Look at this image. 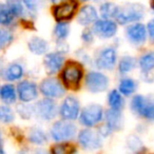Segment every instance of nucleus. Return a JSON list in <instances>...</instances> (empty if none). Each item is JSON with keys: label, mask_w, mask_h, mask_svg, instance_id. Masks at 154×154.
<instances>
[{"label": "nucleus", "mask_w": 154, "mask_h": 154, "mask_svg": "<svg viewBox=\"0 0 154 154\" xmlns=\"http://www.w3.org/2000/svg\"><path fill=\"white\" fill-rule=\"evenodd\" d=\"M82 75H84V69L82 63L74 60H70L66 62L62 70L61 79L63 86L71 90H77L79 87Z\"/></svg>", "instance_id": "nucleus-1"}, {"label": "nucleus", "mask_w": 154, "mask_h": 154, "mask_svg": "<svg viewBox=\"0 0 154 154\" xmlns=\"http://www.w3.org/2000/svg\"><path fill=\"white\" fill-rule=\"evenodd\" d=\"M76 132L77 128L72 122V120L63 119L54 122V125L51 128V131H50V134L55 141L61 143V141L72 139L76 135Z\"/></svg>", "instance_id": "nucleus-2"}, {"label": "nucleus", "mask_w": 154, "mask_h": 154, "mask_svg": "<svg viewBox=\"0 0 154 154\" xmlns=\"http://www.w3.org/2000/svg\"><path fill=\"white\" fill-rule=\"evenodd\" d=\"M131 110L139 117L154 120V99L143 95H135L131 100Z\"/></svg>", "instance_id": "nucleus-3"}, {"label": "nucleus", "mask_w": 154, "mask_h": 154, "mask_svg": "<svg viewBox=\"0 0 154 154\" xmlns=\"http://www.w3.org/2000/svg\"><path fill=\"white\" fill-rule=\"evenodd\" d=\"M143 15H145V9L143 5L138 3H131V5H126L122 9L119 8V11L115 18L119 24H129L139 21L143 18Z\"/></svg>", "instance_id": "nucleus-4"}, {"label": "nucleus", "mask_w": 154, "mask_h": 154, "mask_svg": "<svg viewBox=\"0 0 154 154\" xmlns=\"http://www.w3.org/2000/svg\"><path fill=\"white\" fill-rule=\"evenodd\" d=\"M103 109L100 105L91 103L82 109L79 114V122L87 128L96 126L103 120Z\"/></svg>", "instance_id": "nucleus-5"}, {"label": "nucleus", "mask_w": 154, "mask_h": 154, "mask_svg": "<svg viewBox=\"0 0 154 154\" xmlns=\"http://www.w3.org/2000/svg\"><path fill=\"white\" fill-rule=\"evenodd\" d=\"M78 143L85 150H97L103 147V139L98 131L84 129L78 133Z\"/></svg>", "instance_id": "nucleus-6"}, {"label": "nucleus", "mask_w": 154, "mask_h": 154, "mask_svg": "<svg viewBox=\"0 0 154 154\" xmlns=\"http://www.w3.org/2000/svg\"><path fill=\"white\" fill-rule=\"evenodd\" d=\"M117 60V53L113 47L100 49L95 56V66L100 70H112Z\"/></svg>", "instance_id": "nucleus-7"}, {"label": "nucleus", "mask_w": 154, "mask_h": 154, "mask_svg": "<svg viewBox=\"0 0 154 154\" xmlns=\"http://www.w3.org/2000/svg\"><path fill=\"white\" fill-rule=\"evenodd\" d=\"M86 86L90 92L101 93L109 87V78L103 73L91 71L86 75Z\"/></svg>", "instance_id": "nucleus-8"}, {"label": "nucleus", "mask_w": 154, "mask_h": 154, "mask_svg": "<svg viewBox=\"0 0 154 154\" xmlns=\"http://www.w3.org/2000/svg\"><path fill=\"white\" fill-rule=\"evenodd\" d=\"M39 89H40L41 94L48 98H60L64 94L63 86L55 77H49V78L43 79L39 86Z\"/></svg>", "instance_id": "nucleus-9"}, {"label": "nucleus", "mask_w": 154, "mask_h": 154, "mask_svg": "<svg viewBox=\"0 0 154 154\" xmlns=\"http://www.w3.org/2000/svg\"><path fill=\"white\" fill-rule=\"evenodd\" d=\"M59 115L62 119L66 120H75L79 116L80 105L79 100L73 95H69L62 100L59 108Z\"/></svg>", "instance_id": "nucleus-10"}, {"label": "nucleus", "mask_w": 154, "mask_h": 154, "mask_svg": "<svg viewBox=\"0 0 154 154\" xmlns=\"http://www.w3.org/2000/svg\"><path fill=\"white\" fill-rule=\"evenodd\" d=\"M92 31L94 35L101 39L112 38L117 32V23L111 19H101L93 23Z\"/></svg>", "instance_id": "nucleus-11"}, {"label": "nucleus", "mask_w": 154, "mask_h": 154, "mask_svg": "<svg viewBox=\"0 0 154 154\" xmlns=\"http://www.w3.org/2000/svg\"><path fill=\"white\" fill-rule=\"evenodd\" d=\"M57 105L52 98H45L41 99L37 103V105L35 106V113H37V115L43 120H52L56 117L57 115Z\"/></svg>", "instance_id": "nucleus-12"}, {"label": "nucleus", "mask_w": 154, "mask_h": 154, "mask_svg": "<svg viewBox=\"0 0 154 154\" xmlns=\"http://www.w3.org/2000/svg\"><path fill=\"white\" fill-rule=\"evenodd\" d=\"M127 39L134 45H143L147 39V29L138 22H133L126 29Z\"/></svg>", "instance_id": "nucleus-13"}, {"label": "nucleus", "mask_w": 154, "mask_h": 154, "mask_svg": "<svg viewBox=\"0 0 154 154\" xmlns=\"http://www.w3.org/2000/svg\"><path fill=\"white\" fill-rule=\"evenodd\" d=\"M78 3L76 0H66L64 2L53 8V15L57 21H64L73 17Z\"/></svg>", "instance_id": "nucleus-14"}, {"label": "nucleus", "mask_w": 154, "mask_h": 154, "mask_svg": "<svg viewBox=\"0 0 154 154\" xmlns=\"http://www.w3.org/2000/svg\"><path fill=\"white\" fill-rule=\"evenodd\" d=\"M17 94L22 103H30L38 96L37 86L35 82L30 80H23L17 87Z\"/></svg>", "instance_id": "nucleus-15"}, {"label": "nucleus", "mask_w": 154, "mask_h": 154, "mask_svg": "<svg viewBox=\"0 0 154 154\" xmlns=\"http://www.w3.org/2000/svg\"><path fill=\"white\" fill-rule=\"evenodd\" d=\"M64 62V57L59 52H53L48 53L43 58V66L48 74H54L57 73L62 68Z\"/></svg>", "instance_id": "nucleus-16"}, {"label": "nucleus", "mask_w": 154, "mask_h": 154, "mask_svg": "<svg viewBox=\"0 0 154 154\" xmlns=\"http://www.w3.org/2000/svg\"><path fill=\"white\" fill-rule=\"evenodd\" d=\"M98 19V14L93 5H84L78 12L77 15V21L82 26H89V24L94 23Z\"/></svg>", "instance_id": "nucleus-17"}, {"label": "nucleus", "mask_w": 154, "mask_h": 154, "mask_svg": "<svg viewBox=\"0 0 154 154\" xmlns=\"http://www.w3.org/2000/svg\"><path fill=\"white\" fill-rule=\"evenodd\" d=\"M106 125L112 132L122 130V125H124V118L122 114L119 110L111 109L106 112Z\"/></svg>", "instance_id": "nucleus-18"}, {"label": "nucleus", "mask_w": 154, "mask_h": 154, "mask_svg": "<svg viewBox=\"0 0 154 154\" xmlns=\"http://www.w3.org/2000/svg\"><path fill=\"white\" fill-rule=\"evenodd\" d=\"M28 48L34 55H43L49 50V43L41 37L34 36L29 40Z\"/></svg>", "instance_id": "nucleus-19"}, {"label": "nucleus", "mask_w": 154, "mask_h": 154, "mask_svg": "<svg viewBox=\"0 0 154 154\" xmlns=\"http://www.w3.org/2000/svg\"><path fill=\"white\" fill-rule=\"evenodd\" d=\"M23 66H21L18 62H13L11 63L7 69L5 70V78L7 80H10V82H14V80H18L20 79L22 76H23Z\"/></svg>", "instance_id": "nucleus-20"}, {"label": "nucleus", "mask_w": 154, "mask_h": 154, "mask_svg": "<svg viewBox=\"0 0 154 154\" xmlns=\"http://www.w3.org/2000/svg\"><path fill=\"white\" fill-rule=\"evenodd\" d=\"M137 84L134 79L130 78V77H125L122 79H120L119 84H118V91L120 94L125 95V96H130L136 91Z\"/></svg>", "instance_id": "nucleus-21"}, {"label": "nucleus", "mask_w": 154, "mask_h": 154, "mask_svg": "<svg viewBox=\"0 0 154 154\" xmlns=\"http://www.w3.org/2000/svg\"><path fill=\"white\" fill-rule=\"evenodd\" d=\"M119 11V7L113 2H103L99 8V13L103 19L115 18Z\"/></svg>", "instance_id": "nucleus-22"}, {"label": "nucleus", "mask_w": 154, "mask_h": 154, "mask_svg": "<svg viewBox=\"0 0 154 154\" xmlns=\"http://www.w3.org/2000/svg\"><path fill=\"white\" fill-rule=\"evenodd\" d=\"M0 98L7 105H12L16 101V90L12 85H5L0 89Z\"/></svg>", "instance_id": "nucleus-23"}, {"label": "nucleus", "mask_w": 154, "mask_h": 154, "mask_svg": "<svg viewBox=\"0 0 154 154\" xmlns=\"http://www.w3.org/2000/svg\"><path fill=\"white\" fill-rule=\"evenodd\" d=\"M108 103H109L111 109L119 110V111H122V110L124 109L125 100H124V98H122L119 91H117V90L110 91L109 95H108Z\"/></svg>", "instance_id": "nucleus-24"}, {"label": "nucleus", "mask_w": 154, "mask_h": 154, "mask_svg": "<svg viewBox=\"0 0 154 154\" xmlns=\"http://www.w3.org/2000/svg\"><path fill=\"white\" fill-rule=\"evenodd\" d=\"M28 139L31 143L41 146L45 143H47L48 137H47V134H45V131H43L42 129L32 128L28 134Z\"/></svg>", "instance_id": "nucleus-25"}, {"label": "nucleus", "mask_w": 154, "mask_h": 154, "mask_svg": "<svg viewBox=\"0 0 154 154\" xmlns=\"http://www.w3.org/2000/svg\"><path fill=\"white\" fill-rule=\"evenodd\" d=\"M136 59H135L133 56H122L119 60V63H118V70H119V73L122 74H127V73L131 72L135 69L136 66Z\"/></svg>", "instance_id": "nucleus-26"}, {"label": "nucleus", "mask_w": 154, "mask_h": 154, "mask_svg": "<svg viewBox=\"0 0 154 154\" xmlns=\"http://www.w3.org/2000/svg\"><path fill=\"white\" fill-rule=\"evenodd\" d=\"M139 68L143 73L151 72L154 69V52L146 53L138 60Z\"/></svg>", "instance_id": "nucleus-27"}, {"label": "nucleus", "mask_w": 154, "mask_h": 154, "mask_svg": "<svg viewBox=\"0 0 154 154\" xmlns=\"http://www.w3.org/2000/svg\"><path fill=\"white\" fill-rule=\"evenodd\" d=\"M5 5L15 17H21L24 15V3L22 0H7Z\"/></svg>", "instance_id": "nucleus-28"}, {"label": "nucleus", "mask_w": 154, "mask_h": 154, "mask_svg": "<svg viewBox=\"0 0 154 154\" xmlns=\"http://www.w3.org/2000/svg\"><path fill=\"white\" fill-rule=\"evenodd\" d=\"M70 34V26L66 22L58 21L54 28V35L57 40H66Z\"/></svg>", "instance_id": "nucleus-29"}, {"label": "nucleus", "mask_w": 154, "mask_h": 154, "mask_svg": "<svg viewBox=\"0 0 154 154\" xmlns=\"http://www.w3.org/2000/svg\"><path fill=\"white\" fill-rule=\"evenodd\" d=\"M14 18H15V16L10 11L7 5L0 3V24L5 26H10L14 21Z\"/></svg>", "instance_id": "nucleus-30"}, {"label": "nucleus", "mask_w": 154, "mask_h": 154, "mask_svg": "<svg viewBox=\"0 0 154 154\" xmlns=\"http://www.w3.org/2000/svg\"><path fill=\"white\" fill-rule=\"evenodd\" d=\"M15 119V114L13 110L8 105L0 106V122L2 124H10Z\"/></svg>", "instance_id": "nucleus-31"}, {"label": "nucleus", "mask_w": 154, "mask_h": 154, "mask_svg": "<svg viewBox=\"0 0 154 154\" xmlns=\"http://www.w3.org/2000/svg\"><path fill=\"white\" fill-rule=\"evenodd\" d=\"M51 151H52V153H54V154H70V153H75L77 150L73 145L62 143H58V145L53 146Z\"/></svg>", "instance_id": "nucleus-32"}, {"label": "nucleus", "mask_w": 154, "mask_h": 154, "mask_svg": "<svg viewBox=\"0 0 154 154\" xmlns=\"http://www.w3.org/2000/svg\"><path fill=\"white\" fill-rule=\"evenodd\" d=\"M17 112L20 115V117L23 119H30L35 113V107L34 106L28 105V103H20L17 106Z\"/></svg>", "instance_id": "nucleus-33"}, {"label": "nucleus", "mask_w": 154, "mask_h": 154, "mask_svg": "<svg viewBox=\"0 0 154 154\" xmlns=\"http://www.w3.org/2000/svg\"><path fill=\"white\" fill-rule=\"evenodd\" d=\"M127 146L129 149H131L134 152H139L143 150V143L140 139L135 135H131L127 139Z\"/></svg>", "instance_id": "nucleus-34"}, {"label": "nucleus", "mask_w": 154, "mask_h": 154, "mask_svg": "<svg viewBox=\"0 0 154 154\" xmlns=\"http://www.w3.org/2000/svg\"><path fill=\"white\" fill-rule=\"evenodd\" d=\"M13 40V34L8 30L0 29V49L8 47Z\"/></svg>", "instance_id": "nucleus-35"}, {"label": "nucleus", "mask_w": 154, "mask_h": 154, "mask_svg": "<svg viewBox=\"0 0 154 154\" xmlns=\"http://www.w3.org/2000/svg\"><path fill=\"white\" fill-rule=\"evenodd\" d=\"M24 7L30 12H37L41 3V0H22Z\"/></svg>", "instance_id": "nucleus-36"}, {"label": "nucleus", "mask_w": 154, "mask_h": 154, "mask_svg": "<svg viewBox=\"0 0 154 154\" xmlns=\"http://www.w3.org/2000/svg\"><path fill=\"white\" fill-rule=\"evenodd\" d=\"M94 33H93L92 30H89V29H86L84 30V32L82 33V40L84 41L86 45H91L94 40Z\"/></svg>", "instance_id": "nucleus-37"}, {"label": "nucleus", "mask_w": 154, "mask_h": 154, "mask_svg": "<svg viewBox=\"0 0 154 154\" xmlns=\"http://www.w3.org/2000/svg\"><path fill=\"white\" fill-rule=\"evenodd\" d=\"M147 31H148V34H149V37L151 38V40L154 41V18L148 22Z\"/></svg>", "instance_id": "nucleus-38"}, {"label": "nucleus", "mask_w": 154, "mask_h": 154, "mask_svg": "<svg viewBox=\"0 0 154 154\" xmlns=\"http://www.w3.org/2000/svg\"><path fill=\"white\" fill-rule=\"evenodd\" d=\"M150 7H151V9L153 10V12H154V0H151V1H150Z\"/></svg>", "instance_id": "nucleus-39"}, {"label": "nucleus", "mask_w": 154, "mask_h": 154, "mask_svg": "<svg viewBox=\"0 0 154 154\" xmlns=\"http://www.w3.org/2000/svg\"><path fill=\"white\" fill-rule=\"evenodd\" d=\"M1 72H2V62L0 61V74H1Z\"/></svg>", "instance_id": "nucleus-40"}, {"label": "nucleus", "mask_w": 154, "mask_h": 154, "mask_svg": "<svg viewBox=\"0 0 154 154\" xmlns=\"http://www.w3.org/2000/svg\"><path fill=\"white\" fill-rule=\"evenodd\" d=\"M58 1H60V0H51V2H53V3H56V2H58Z\"/></svg>", "instance_id": "nucleus-41"}, {"label": "nucleus", "mask_w": 154, "mask_h": 154, "mask_svg": "<svg viewBox=\"0 0 154 154\" xmlns=\"http://www.w3.org/2000/svg\"><path fill=\"white\" fill-rule=\"evenodd\" d=\"M0 147H1V133H0Z\"/></svg>", "instance_id": "nucleus-42"}, {"label": "nucleus", "mask_w": 154, "mask_h": 154, "mask_svg": "<svg viewBox=\"0 0 154 154\" xmlns=\"http://www.w3.org/2000/svg\"><path fill=\"white\" fill-rule=\"evenodd\" d=\"M80 1H84V2H86V1H89V0H80Z\"/></svg>", "instance_id": "nucleus-43"}]
</instances>
